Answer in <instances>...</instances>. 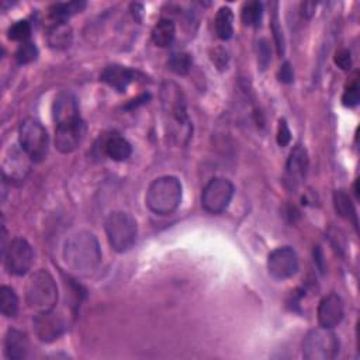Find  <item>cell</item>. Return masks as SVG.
Here are the masks:
<instances>
[{"instance_id":"7","label":"cell","mask_w":360,"mask_h":360,"mask_svg":"<svg viewBox=\"0 0 360 360\" xmlns=\"http://www.w3.org/2000/svg\"><path fill=\"white\" fill-rule=\"evenodd\" d=\"M233 191V184L228 179L214 177L202 188L201 205L210 214H221L228 208Z\"/></svg>"},{"instance_id":"22","label":"cell","mask_w":360,"mask_h":360,"mask_svg":"<svg viewBox=\"0 0 360 360\" xmlns=\"http://www.w3.org/2000/svg\"><path fill=\"white\" fill-rule=\"evenodd\" d=\"M215 32L222 41H228L233 34V13L229 7H221L215 14Z\"/></svg>"},{"instance_id":"28","label":"cell","mask_w":360,"mask_h":360,"mask_svg":"<svg viewBox=\"0 0 360 360\" xmlns=\"http://www.w3.org/2000/svg\"><path fill=\"white\" fill-rule=\"evenodd\" d=\"M38 58V48L35 46L34 42L25 41L21 42V45L18 46L17 52H15V59L18 63L21 65H27L34 62Z\"/></svg>"},{"instance_id":"2","label":"cell","mask_w":360,"mask_h":360,"mask_svg":"<svg viewBox=\"0 0 360 360\" xmlns=\"http://www.w3.org/2000/svg\"><path fill=\"white\" fill-rule=\"evenodd\" d=\"M183 197V187L176 176H160L155 179L145 195L146 207L158 215H169L174 212Z\"/></svg>"},{"instance_id":"31","label":"cell","mask_w":360,"mask_h":360,"mask_svg":"<svg viewBox=\"0 0 360 360\" xmlns=\"http://www.w3.org/2000/svg\"><path fill=\"white\" fill-rule=\"evenodd\" d=\"M359 100H360L359 86H357V82H353L345 89L342 96V103L345 107H354L359 104Z\"/></svg>"},{"instance_id":"29","label":"cell","mask_w":360,"mask_h":360,"mask_svg":"<svg viewBox=\"0 0 360 360\" xmlns=\"http://www.w3.org/2000/svg\"><path fill=\"white\" fill-rule=\"evenodd\" d=\"M7 34H8V38L13 41L25 42L31 35V25L27 20H20L8 28Z\"/></svg>"},{"instance_id":"5","label":"cell","mask_w":360,"mask_h":360,"mask_svg":"<svg viewBox=\"0 0 360 360\" xmlns=\"http://www.w3.org/2000/svg\"><path fill=\"white\" fill-rule=\"evenodd\" d=\"M339 353V339L328 328L311 329L302 340V356L307 360H332Z\"/></svg>"},{"instance_id":"12","label":"cell","mask_w":360,"mask_h":360,"mask_svg":"<svg viewBox=\"0 0 360 360\" xmlns=\"http://www.w3.org/2000/svg\"><path fill=\"white\" fill-rule=\"evenodd\" d=\"M308 153L302 145H295L288 155L284 172V184L288 190H297L305 179L308 170Z\"/></svg>"},{"instance_id":"1","label":"cell","mask_w":360,"mask_h":360,"mask_svg":"<svg viewBox=\"0 0 360 360\" xmlns=\"http://www.w3.org/2000/svg\"><path fill=\"white\" fill-rule=\"evenodd\" d=\"M63 259L75 274L90 276L101 262V250L94 233L89 231L73 233L65 243Z\"/></svg>"},{"instance_id":"19","label":"cell","mask_w":360,"mask_h":360,"mask_svg":"<svg viewBox=\"0 0 360 360\" xmlns=\"http://www.w3.org/2000/svg\"><path fill=\"white\" fill-rule=\"evenodd\" d=\"M103 149H104L105 156H108L111 160H115V162L127 160L132 153L131 143L124 136L117 135V134L108 136L104 141Z\"/></svg>"},{"instance_id":"14","label":"cell","mask_w":360,"mask_h":360,"mask_svg":"<svg viewBox=\"0 0 360 360\" xmlns=\"http://www.w3.org/2000/svg\"><path fill=\"white\" fill-rule=\"evenodd\" d=\"M343 314H345L343 301L338 294L335 292L328 294L319 301L318 311H316L319 326L333 329L342 322Z\"/></svg>"},{"instance_id":"24","label":"cell","mask_w":360,"mask_h":360,"mask_svg":"<svg viewBox=\"0 0 360 360\" xmlns=\"http://www.w3.org/2000/svg\"><path fill=\"white\" fill-rule=\"evenodd\" d=\"M86 7L84 1H70V3H59L53 4L49 8V15L52 22H66V18L70 15L80 13Z\"/></svg>"},{"instance_id":"17","label":"cell","mask_w":360,"mask_h":360,"mask_svg":"<svg viewBox=\"0 0 360 360\" xmlns=\"http://www.w3.org/2000/svg\"><path fill=\"white\" fill-rule=\"evenodd\" d=\"M31 158L20 148H11L10 156L4 160V174L8 173L11 180H22L30 172Z\"/></svg>"},{"instance_id":"36","label":"cell","mask_w":360,"mask_h":360,"mask_svg":"<svg viewBox=\"0 0 360 360\" xmlns=\"http://www.w3.org/2000/svg\"><path fill=\"white\" fill-rule=\"evenodd\" d=\"M315 7H316V4H315L314 1H305V3L301 4V14H302L304 17L309 18V17L314 14Z\"/></svg>"},{"instance_id":"10","label":"cell","mask_w":360,"mask_h":360,"mask_svg":"<svg viewBox=\"0 0 360 360\" xmlns=\"http://www.w3.org/2000/svg\"><path fill=\"white\" fill-rule=\"evenodd\" d=\"M162 105L170 121L179 127H187L188 118L181 89L174 83H165L162 87Z\"/></svg>"},{"instance_id":"26","label":"cell","mask_w":360,"mask_h":360,"mask_svg":"<svg viewBox=\"0 0 360 360\" xmlns=\"http://www.w3.org/2000/svg\"><path fill=\"white\" fill-rule=\"evenodd\" d=\"M263 17V4L260 1H248L242 8V21L248 27L260 25Z\"/></svg>"},{"instance_id":"21","label":"cell","mask_w":360,"mask_h":360,"mask_svg":"<svg viewBox=\"0 0 360 360\" xmlns=\"http://www.w3.org/2000/svg\"><path fill=\"white\" fill-rule=\"evenodd\" d=\"M152 42L156 45V46H160V48H165V46H169L174 37H176V27H174V22L169 18H162L159 20L153 30H152Z\"/></svg>"},{"instance_id":"11","label":"cell","mask_w":360,"mask_h":360,"mask_svg":"<svg viewBox=\"0 0 360 360\" xmlns=\"http://www.w3.org/2000/svg\"><path fill=\"white\" fill-rule=\"evenodd\" d=\"M32 323L37 338L45 343H51L59 339L66 330V322L63 316L55 312L53 309L37 312V315L32 319Z\"/></svg>"},{"instance_id":"25","label":"cell","mask_w":360,"mask_h":360,"mask_svg":"<svg viewBox=\"0 0 360 360\" xmlns=\"http://www.w3.org/2000/svg\"><path fill=\"white\" fill-rule=\"evenodd\" d=\"M0 308L1 314L7 318H14L18 312V297L11 287H0Z\"/></svg>"},{"instance_id":"18","label":"cell","mask_w":360,"mask_h":360,"mask_svg":"<svg viewBox=\"0 0 360 360\" xmlns=\"http://www.w3.org/2000/svg\"><path fill=\"white\" fill-rule=\"evenodd\" d=\"M30 342L27 335L18 329H8L4 338V353L11 360L24 359L28 353Z\"/></svg>"},{"instance_id":"9","label":"cell","mask_w":360,"mask_h":360,"mask_svg":"<svg viewBox=\"0 0 360 360\" xmlns=\"http://www.w3.org/2000/svg\"><path fill=\"white\" fill-rule=\"evenodd\" d=\"M267 270L277 280L292 277L298 270V256L290 246L276 248L267 257Z\"/></svg>"},{"instance_id":"3","label":"cell","mask_w":360,"mask_h":360,"mask_svg":"<svg viewBox=\"0 0 360 360\" xmlns=\"http://www.w3.org/2000/svg\"><path fill=\"white\" fill-rule=\"evenodd\" d=\"M25 301L35 312L51 311L58 302V287L48 270H37L28 278L25 287Z\"/></svg>"},{"instance_id":"32","label":"cell","mask_w":360,"mask_h":360,"mask_svg":"<svg viewBox=\"0 0 360 360\" xmlns=\"http://www.w3.org/2000/svg\"><path fill=\"white\" fill-rule=\"evenodd\" d=\"M291 139V132L284 120H280L278 122V131H277V142L280 146H285L290 143Z\"/></svg>"},{"instance_id":"33","label":"cell","mask_w":360,"mask_h":360,"mask_svg":"<svg viewBox=\"0 0 360 360\" xmlns=\"http://www.w3.org/2000/svg\"><path fill=\"white\" fill-rule=\"evenodd\" d=\"M335 63L340 69H343V70L349 69L352 66V55H350V52L347 49H339L336 52V55H335Z\"/></svg>"},{"instance_id":"6","label":"cell","mask_w":360,"mask_h":360,"mask_svg":"<svg viewBox=\"0 0 360 360\" xmlns=\"http://www.w3.org/2000/svg\"><path fill=\"white\" fill-rule=\"evenodd\" d=\"M18 141L21 149L32 162H41L49 146V136L45 127L35 118H25L18 128Z\"/></svg>"},{"instance_id":"34","label":"cell","mask_w":360,"mask_h":360,"mask_svg":"<svg viewBox=\"0 0 360 360\" xmlns=\"http://www.w3.org/2000/svg\"><path fill=\"white\" fill-rule=\"evenodd\" d=\"M212 62L219 68V69H226V63H228V53L226 51L221 49V48H217L214 52H212V56H211Z\"/></svg>"},{"instance_id":"16","label":"cell","mask_w":360,"mask_h":360,"mask_svg":"<svg viewBox=\"0 0 360 360\" xmlns=\"http://www.w3.org/2000/svg\"><path fill=\"white\" fill-rule=\"evenodd\" d=\"M134 77H135V73L129 68L117 65V63L105 66L100 75L101 82H104L105 84H108L110 87H112L120 93L127 90V87L134 80Z\"/></svg>"},{"instance_id":"15","label":"cell","mask_w":360,"mask_h":360,"mask_svg":"<svg viewBox=\"0 0 360 360\" xmlns=\"http://www.w3.org/2000/svg\"><path fill=\"white\" fill-rule=\"evenodd\" d=\"M52 117L56 125L82 118L79 114V104L76 97L69 91L59 93L52 104Z\"/></svg>"},{"instance_id":"13","label":"cell","mask_w":360,"mask_h":360,"mask_svg":"<svg viewBox=\"0 0 360 360\" xmlns=\"http://www.w3.org/2000/svg\"><path fill=\"white\" fill-rule=\"evenodd\" d=\"M86 124L82 118L56 125L55 129V146L62 153L73 152L84 139Z\"/></svg>"},{"instance_id":"4","label":"cell","mask_w":360,"mask_h":360,"mask_svg":"<svg viewBox=\"0 0 360 360\" xmlns=\"http://www.w3.org/2000/svg\"><path fill=\"white\" fill-rule=\"evenodd\" d=\"M104 229H105V235L111 249L118 253H124L129 250L136 242V235H138L136 221L128 212H124V211L111 212L105 218Z\"/></svg>"},{"instance_id":"23","label":"cell","mask_w":360,"mask_h":360,"mask_svg":"<svg viewBox=\"0 0 360 360\" xmlns=\"http://www.w3.org/2000/svg\"><path fill=\"white\" fill-rule=\"evenodd\" d=\"M333 205L336 212L353 224V226H357V214L354 210V205L349 197V194L343 190H338L333 194Z\"/></svg>"},{"instance_id":"30","label":"cell","mask_w":360,"mask_h":360,"mask_svg":"<svg viewBox=\"0 0 360 360\" xmlns=\"http://www.w3.org/2000/svg\"><path fill=\"white\" fill-rule=\"evenodd\" d=\"M269 41L262 38L260 41H257L256 44V52H257V65L262 70L267 69V66L270 65L271 62V51H270V46H269Z\"/></svg>"},{"instance_id":"20","label":"cell","mask_w":360,"mask_h":360,"mask_svg":"<svg viewBox=\"0 0 360 360\" xmlns=\"http://www.w3.org/2000/svg\"><path fill=\"white\" fill-rule=\"evenodd\" d=\"M48 44L51 48L62 51L68 49L72 44V28L66 22H53L48 30Z\"/></svg>"},{"instance_id":"27","label":"cell","mask_w":360,"mask_h":360,"mask_svg":"<svg viewBox=\"0 0 360 360\" xmlns=\"http://www.w3.org/2000/svg\"><path fill=\"white\" fill-rule=\"evenodd\" d=\"M191 65H193V59L187 52H174L172 53L167 62L169 69L176 75H181V76L190 72Z\"/></svg>"},{"instance_id":"8","label":"cell","mask_w":360,"mask_h":360,"mask_svg":"<svg viewBox=\"0 0 360 360\" xmlns=\"http://www.w3.org/2000/svg\"><path fill=\"white\" fill-rule=\"evenodd\" d=\"M4 266L10 274L24 276L30 271L34 262V252L31 245L22 239H13L3 250Z\"/></svg>"},{"instance_id":"35","label":"cell","mask_w":360,"mask_h":360,"mask_svg":"<svg viewBox=\"0 0 360 360\" xmlns=\"http://www.w3.org/2000/svg\"><path fill=\"white\" fill-rule=\"evenodd\" d=\"M278 79L280 82L283 83H291L294 80V73H292V68L288 62L283 63L280 66V70H278Z\"/></svg>"}]
</instances>
